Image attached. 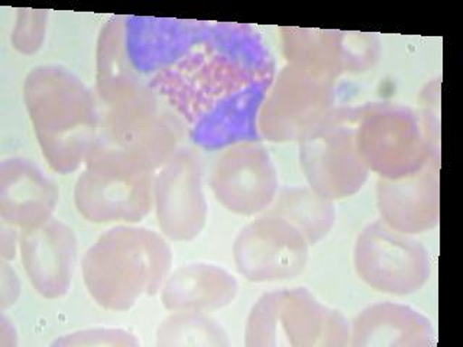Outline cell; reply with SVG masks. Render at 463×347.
Returning a JSON list of instances; mask_svg holds the SVG:
<instances>
[{"label":"cell","mask_w":463,"mask_h":347,"mask_svg":"<svg viewBox=\"0 0 463 347\" xmlns=\"http://www.w3.org/2000/svg\"><path fill=\"white\" fill-rule=\"evenodd\" d=\"M60 199L57 185L40 166L24 158L0 164V216L14 228H36L52 219Z\"/></svg>","instance_id":"17"},{"label":"cell","mask_w":463,"mask_h":347,"mask_svg":"<svg viewBox=\"0 0 463 347\" xmlns=\"http://www.w3.org/2000/svg\"><path fill=\"white\" fill-rule=\"evenodd\" d=\"M269 214L282 217L303 233L308 245H316L332 230L335 207L315 190L306 187L287 188L272 204Z\"/></svg>","instance_id":"21"},{"label":"cell","mask_w":463,"mask_h":347,"mask_svg":"<svg viewBox=\"0 0 463 347\" xmlns=\"http://www.w3.org/2000/svg\"><path fill=\"white\" fill-rule=\"evenodd\" d=\"M210 185L224 209L253 216L275 202L279 177L267 149L257 142H243L229 146L219 156Z\"/></svg>","instance_id":"13"},{"label":"cell","mask_w":463,"mask_h":347,"mask_svg":"<svg viewBox=\"0 0 463 347\" xmlns=\"http://www.w3.org/2000/svg\"><path fill=\"white\" fill-rule=\"evenodd\" d=\"M361 108H336L300 139V163L311 190L327 200L358 192L368 178L356 139Z\"/></svg>","instance_id":"7"},{"label":"cell","mask_w":463,"mask_h":347,"mask_svg":"<svg viewBox=\"0 0 463 347\" xmlns=\"http://www.w3.org/2000/svg\"><path fill=\"white\" fill-rule=\"evenodd\" d=\"M434 342L430 320L402 304L369 305L356 315L351 329L354 347H427Z\"/></svg>","instance_id":"18"},{"label":"cell","mask_w":463,"mask_h":347,"mask_svg":"<svg viewBox=\"0 0 463 347\" xmlns=\"http://www.w3.org/2000/svg\"><path fill=\"white\" fill-rule=\"evenodd\" d=\"M24 100L43 158L57 173H74L86 163L100 122L91 91L70 70L40 65L26 76Z\"/></svg>","instance_id":"2"},{"label":"cell","mask_w":463,"mask_h":347,"mask_svg":"<svg viewBox=\"0 0 463 347\" xmlns=\"http://www.w3.org/2000/svg\"><path fill=\"white\" fill-rule=\"evenodd\" d=\"M354 269L371 288L391 295H410L426 286L430 257L419 240L376 220L354 245Z\"/></svg>","instance_id":"9"},{"label":"cell","mask_w":463,"mask_h":347,"mask_svg":"<svg viewBox=\"0 0 463 347\" xmlns=\"http://www.w3.org/2000/svg\"><path fill=\"white\" fill-rule=\"evenodd\" d=\"M19 249L36 293L47 300H58L69 293L79 252L70 226L52 217L36 228L26 229L19 239Z\"/></svg>","instance_id":"16"},{"label":"cell","mask_w":463,"mask_h":347,"mask_svg":"<svg viewBox=\"0 0 463 347\" xmlns=\"http://www.w3.org/2000/svg\"><path fill=\"white\" fill-rule=\"evenodd\" d=\"M376 200L381 220L405 235L436 228L440 219V158L429 159L407 177L380 178Z\"/></svg>","instance_id":"15"},{"label":"cell","mask_w":463,"mask_h":347,"mask_svg":"<svg viewBox=\"0 0 463 347\" xmlns=\"http://www.w3.org/2000/svg\"><path fill=\"white\" fill-rule=\"evenodd\" d=\"M307 240L293 224L275 214H265L243 228L233 245L239 274L250 282L291 279L306 269Z\"/></svg>","instance_id":"11"},{"label":"cell","mask_w":463,"mask_h":347,"mask_svg":"<svg viewBox=\"0 0 463 347\" xmlns=\"http://www.w3.org/2000/svg\"><path fill=\"white\" fill-rule=\"evenodd\" d=\"M125 47L134 79L180 117L195 145L213 151L260 139L275 62L255 29L127 16Z\"/></svg>","instance_id":"1"},{"label":"cell","mask_w":463,"mask_h":347,"mask_svg":"<svg viewBox=\"0 0 463 347\" xmlns=\"http://www.w3.org/2000/svg\"><path fill=\"white\" fill-rule=\"evenodd\" d=\"M16 245H18V235L14 230V226H11L9 229H2V233H0V252H2L4 259H14L16 257Z\"/></svg>","instance_id":"26"},{"label":"cell","mask_w":463,"mask_h":347,"mask_svg":"<svg viewBox=\"0 0 463 347\" xmlns=\"http://www.w3.org/2000/svg\"><path fill=\"white\" fill-rule=\"evenodd\" d=\"M156 175L106 163H86L74 190L79 213L93 223H137L151 211Z\"/></svg>","instance_id":"10"},{"label":"cell","mask_w":463,"mask_h":347,"mask_svg":"<svg viewBox=\"0 0 463 347\" xmlns=\"http://www.w3.org/2000/svg\"><path fill=\"white\" fill-rule=\"evenodd\" d=\"M199 154L180 148L156 177L154 202L163 235L175 242H188L202 233L207 221Z\"/></svg>","instance_id":"12"},{"label":"cell","mask_w":463,"mask_h":347,"mask_svg":"<svg viewBox=\"0 0 463 347\" xmlns=\"http://www.w3.org/2000/svg\"><path fill=\"white\" fill-rule=\"evenodd\" d=\"M0 305L2 310L11 307L18 300L21 293V284H19L18 275L7 264H2L0 267Z\"/></svg>","instance_id":"25"},{"label":"cell","mask_w":463,"mask_h":347,"mask_svg":"<svg viewBox=\"0 0 463 347\" xmlns=\"http://www.w3.org/2000/svg\"><path fill=\"white\" fill-rule=\"evenodd\" d=\"M184 127L180 117L154 91L137 84L105 105L86 163L113 164L154 173L180 149Z\"/></svg>","instance_id":"3"},{"label":"cell","mask_w":463,"mask_h":347,"mask_svg":"<svg viewBox=\"0 0 463 347\" xmlns=\"http://www.w3.org/2000/svg\"><path fill=\"white\" fill-rule=\"evenodd\" d=\"M238 281L231 272L212 264H188L168 275L163 286L164 307L174 311L209 313L235 300Z\"/></svg>","instance_id":"19"},{"label":"cell","mask_w":463,"mask_h":347,"mask_svg":"<svg viewBox=\"0 0 463 347\" xmlns=\"http://www.w3.org/2000/svg\"><path fill=\"white\" fill-rule=\"evenodd\" d=\"M246 346H346L351 327L339 311L318 303L306 288L264 294L246 323Z\"/></svg>","instance_id":"5"},{"label":"cell","mask_w":463,"mask_h":347,"mask_svg":"<svg viewBox=\"0 0 463 347\" xmlns=\"http://www.w3.org/2000/svg\"><path fill=\"white\" fill-rule=\"evenodd\" d=\"M125 25L127 16H113L106 22L99 35L96 90L103 105L112 103L139 84L128 64Z\"/></svg>","instance_id":"20"},{"label":"cell","mask_w":463,"mask_h":347,"mask_svg":"<svg viewBox=\"0 0 463 347\" xmlns=\"http://www.w3.org/2000/svg\"><path fill=\"white\" fill-rule=\"evenodd\" d=\"M336 108V80L307 65L288 64L275 76L258 116L272 142L300 141Z\"/></svg>","instance_id":"8"},{"label":"cell","mask_w":463,"mask_h":347,"mask_svg":"<svg viewBox=\"0 0 463 347\" xmlns=\"http://www.w3.org/2000/svg\"><path fill=\"white\" fill-rule=\"evenodd\" d=\"M356 139L368 170L381 178L407 177L433 156L440 158L421 116L402 105L373 103L361 108Z\"/></svg>","instance_id":"6"},{"label":"cell","mask_w":463,"mask_h":347,"mask_svg":"<svg viewBox=\"0 0 463 347\" xmlns=\"http://www.w3.org/2000/svg\"><path fill=\"white\" fill-rule=\"evenodd\" d=\"M6 325L2 323L0 325V344L2 346H16V333H14V325L11 324L9 332H6Z\"/></svg>","instance_id":"27"},{"label":"cell","mask_w":463,"mask_h":347,"mask_svg":"<svg viewBox=\"0 0 463 347\" xmlns=\"http://www.w3.org/2000/svg\"><path fill=\"white\" fill-rule=\"evenodd\" d=\"M159 347H229L228 333L214 318L195 311H177L156 330Z\"/></svg>","instance_id":"22"},{"label":"cell","mask_w":463,"mask_h":347,"mask_svg":"<svg viewBox=\"0 0 463 347\" xmlns=\"http://www.w3.org/2000/svg\"><path fill=\"white\" fill-rule=\"evenodd\" d=\"M139 344V340L127 330L87 329L65 334L55 340L52 346L135 347Z\"/></svg>","instance_id":"24"},{"label":"cell","mask_w":463,"mask_h":347,"mask_svg":"<svg viewBox=\"0 0 463 347\" xmlns=\"http://www.w3.org/2000/svg\"><path fill=\"white\" fill-rule=\"evenodd\" d=\"M48 12L21 9L12 33L14 50L24 55H33L43 48L47 31Z\"/></svg>","instance_id":"23"},{"label":"cell","mask_w":463,"mask_h":347,"mask_svg":"<svg viewBox=\"0 0 463 347\" xmlns=\"http://www.w3.org/2000/svg\"><path fill=\"white\" fill-rule=\"evenodd\" d=\"M281 33L287 61L307 65L333 80L365 71L378 57V41L368 33L306 28H282Z\"/></svg>","instance_id":"14"},{"label":"cell","mask_w":463,"mask_h":347,"mask_svg":"<svg viewBox=\"0 0 463 347\" xmlns=\"http://www.w3.org/2000/svg\"><path fill=\"white\" fill-rule=\"evenodd\" d=\"M171 265V248L158 233L116 226L87 250L81 267L87 291L101 308L128 311L163 288Z\"/></svg>","instance_id":"4"}]
</instances>
